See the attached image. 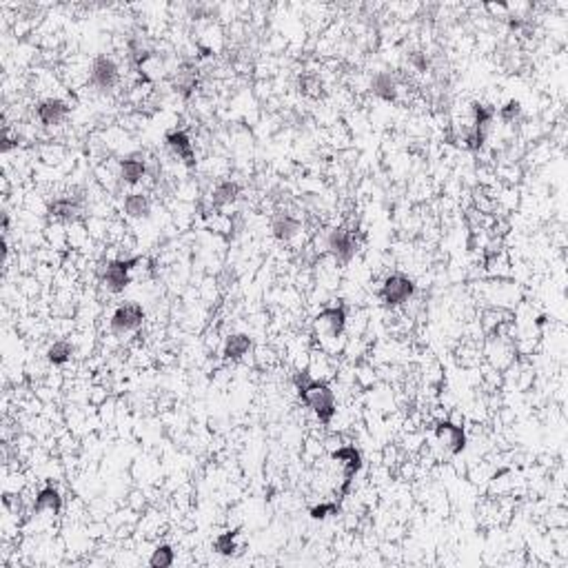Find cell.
I'll return each mask as SVG.
<instances>
[{
    "label": "cell",
    "mask_w": 568,
    "mask_h": 568,
    "mask_svg": "<svg viewBox=\"0 0 568 568\" xmlns=\"http://www.w3.org/2000/svg\"><path fill=\"white\" fill-rule=\"evenodd\" d=\"M80 202L71 196H65V198H58L51 202V207H49V213L60 220V222H73L78 215H80Z\"/></svg>",
    "instance_id": "cell-16"
},
{
    "label": "cell",
    "mask_w": 568,
    "mask_h": 568,
    "mask_svg": "<svg viewBox=\"0 0 568 568\" xmlns=\"http://www.w3.org/2000/svg\"><path fill=\"white\" fill-rule=\"evenodd\" d=\"M251 338L247 335V333H233V335H229L227 338V342H225V357L227 360H240V357H245L249 351H251Z\"/></svg>",
    "instance_id": "cell-19"
},
{
    "label": "cell",
    "mask_w": 568,
    "mask_h": 568,
    "mask_svg": "<svg viewBox=\"0 0 568 568\" xmlns=\"http://www.w3.org/2000/svg\"><path fill=\"white\" fill-rule=\"evenodd\" d=\"M145 322V309L138 302H127L123 307H118L111 315V331L116 335H125L131 331H138Z\"/></svg>",
    "instance_id": "cell-5"
},
{
    "label": "cell",
    "mask_w": 568,
    "mask_h": 568,
    "mask_svg": "<svg viewBox=\"0 0 568 568\" xmlns=\"http://www.w3.org/2000/svg\"><path fill=\"white\" fill-rule=\"evenodd\" d=\"M240 196V185L233 180H225V182H220V185L213 189L211 193V200H213V207H227L231 205V202H235Z\"/></svg>",
    "instance_id": "cell-20"
},
{
    "label": "cell",
    "mask_w": 568,
    "mask_h": 568,
    "mask_svg": "<svg viewBox=\"0 0 568 568\" xmlns=\"http://www.w3.org/2000/svg\"><path fill=\"white\" fill-rule=\"evenodd\" d=\"M293 382H295V389H298L300 400L313 411V415L324 426L331 424V420L338 413V407H335V395H333L329 384L311 380L307 373H298Z\"/></svg>",
    "instance_id": "cell-1"
},
{
    "label": "cell",
    "mask_w": 568,
    "mask_h": 568,
    "mask_svg": "<svg viewBox=\"0 0 568 568\" xmlns=\"http://www.w3.org/2000/svg\"><path fill=\"white\" fill-rule=\"evenodd\" d=\"M371 91L377 98L387 100V103H395V98H397V83H395V78L389 71L375 73L371 78Z\"/></svg>",
    "instance_id": "cell-14"
},
{
    "label": "cell",
    "mask_w": 568,
    "mask_h": 568,
    "mask_svg": "<svg viewBox=\"0 0 568 568\" xmlns=\"http://www.w3.org/2000/svg\"><path fill=\"white\" fill-rule=\"evenodd\" d=\"M333 460H338L342 464V469H344V484H342V489H340V499L349 493L351 489V482L355 480V475L360 473L362 469V453L355 449V446H342V449L333 451L331 453Z\"/></svg>",
    "instance_id": "cell-8"
},
{
    "label": "cell",
    "mask_w": 568,
    "mask_h": 568,
    "mask_svg": "<svg viewBox=\"0 0 568 568\" xmlns=\"http://www.w3.org/2000/svg\"><path fill=\"white\" fill-rule=\"evenodd\" d=\"M340 513V502H327V504H318L309 511V515L313 519H327L331 515H338Z\"/></svg>",
    "instance_id": "cell-25"
},
{
    "label": "cell",
    "mask_w": 568,
    "mask_h": 568,
    "mask_svg": "<svg viewBox=\"0 0 568 568\" xmlns=\"http://www.w3.org/2000/svg\"><path fill=\"white\" fill-rule=\"evenodd\" d=\"M60 511H63V497H60V493L54 489V486H47V489H43L36 495L34 513H54V515H58Z\"/></svg>",
    "instance_id": "cell-15"
},
{
    "label": "cell",
    "mask_w": 568,
    "mask_h": 568,
    "mask_svg": "<svg viewBox=\"0 0 568 568\" xmlns=\"http://www.w3.org/2000/svg\"><path fill=\"white\" fill-rule=\"evenodd\" d=\"M495 118V109L489 107V105H480V103H473V127L471 131L464 136V145L466 149L471 151H480L486 142V136L491 131V123Z\"/></svg>",
    "instance_id": "cell-4"
},
{
    "label": "cell",
    "mask_w": 568,
    "mask_h": 568,
    "mask_svg": "<svg viewBox=\"0 0 568 568\" xmlns=\"http://www.w3.org/2000/svg\"><path fill=\"white\" fill-rule=\"evenodd\" d=\"M91 83L100 91H111L120 83V67L109 56H98L91 65Z\"/></svg>",
    "instance_id": "cell-7"
},
{
    "label": "cell",
    "mask_w": 568,
    "mask_h": 568,
    "mask_svg": "<svg viewBox=\"0 0 568 568\" xmlns=\"http://www.w3.org/2000/svg\"><path fill=\"white\" fill-rule=\"evenodd\" d=\"M413 295H415V282L404 273L389 275L380 289V300L387 304V307H402V304L409 302Z\"/></svg>",
    "instance_id": "cell-3"
},
{
    "label": "cell",
    "mask_w": 568,
    "mask_h": 568,
    "mask_svg": "<svg viewBox=\"0 0 568 568\" xmlns=\"http://www.w3.org/2000/svg\"><path fill=\"white\" fill-rule=\"evenodd\" d=\"M125 213L133 220H145L151 215V202L145 193H129L123 202Z\"/></svg>",
    "instance_id": "cell-18"
},
{
    "label": "cell",
    "mask_w": 568,
    "mask_h": 568,
    "mask_svg": "<svg viewBox=\"0 0 568 568\" xmlns=\"http://www.w3.org/2000/svg\"><path fill=\"white\" fill-rule=\"evenodd\" d=\"M147 173V162L138 158V156H129L125 160H120V180L125 185H138V182L145 178Z\"/></svg>",
    "instance_id": "cell-13"
},
{
    "label": "cell",
    "mask_w": 568,
    "mask_h": 568,
    "mask_svg": "<svg viewBox=\"0 0 568 568\" xmlns=\"http://www.w3.org/2000/svg\"><path fill=\"white\" fill-rule=\"evenodd\" d=\"M238 533H240V529H233V531H225V533H220L218 537H215V542H213V551L218 553V555H222V557H231V555H235V551H238Z\"/></svg>",
    "instance_id": "cell-21"
},
{
    "label": "cell",
    "mask_w": 568,
    "mask_h": 568,
    "mask_svg": "<svg viewBox=\"0 0 568 568\" xmlns=\"http://www.w3.org/2000/svg\"><path fill=\"white\" fill-rule=\"evenodd\" d=\"M165 145L169 147V151L182 160L189 169L196 167V151H193V142L189 138L187 131H180V129H173L165 136Z\"/></svg>",
    "instance_id": "cell-9"
},
{
    "label": "cell",
    "mask_w": 568,
    "mask_h": 568,
    "mask_svg": "<svg viewBox=\"0 0 568 568\" xmlns=\"http://www.w3.org/2000/svg\"><path fill=\"white\" fill-rule=\"evenodd\" d=\"M71 107L65 103V100H58V98H49L45 103H40L36 113H38V120L47 127H56L60 123H65L67 116H69Z\"/></svg>",
    "instance_id": "cell-10"
},
{
    "label": "cell",
    "mask_w": 568,
    "mask_h": 568,
    "mask_svg": "<svg viewBox=\"0 0 568 568\" xmlns=\"http://www.w3.org/2000/svg\"><path fill=\"white\" fill-rule=\"evenodd\" d=\"M140 258H129V260H109L100 267L98 275L103 287L109 293H123L131 284V271L140 265Z\"/></svg>",
    "instance_id": "cell-2"
},
{
    "label": "cell",
    "mask_w": 568,
    "mask_h": 568,
    "mask_svg": "<svg viewBox=\"0 0 568 568\" xmlns=\"http://www.w3.org/2000/svg\"><path fill=\"white\" fill-rule=\"evenodd\" d=\"M71 355H73V347H71V342H67V340H58L47 349V360L51 364H56V367H63V364H67L71 360Z\"/></svg>",
    "instance_id": "cell-22"
},
{
    "label": "cell",
    "mask_w": 568,
    "mask_h": 568,
    "mask_svg": "<svg viewBox=\"0 0 568 568\" xmlns=\"http://www.w3.org/2000/svg\"><path fill=\"white\" fill-rule=\"evenodd\" d=\"M327 249L335 258V262H340V265H349V262L355 258V251H357V242H355L353 231L342 229V227L333 229L327 235Z\"/></svg>",
    "instance_id": "cell-6"
},
{
    "label": "cell",
    "mask_w": 568,
    "mask_h": 568,
    "mask_svg": "<svg viewBox=\"0 0 568 568\" xmlns=\"http://www.w3.org/2000/svg\"><path fill=\"white\" fill-rule=\"evenodd\" d=\"M302 229V222L298 218H293L291 213H280L273 220V235L282 242H289L291 238H295Z\"/></svg>",
    "instance_id": "cell-17"
},
{
    "label": "cell",
    "mask_w": 568,
    "mask_h": 568,
    "mask_svg": "<svg viewBox=\"0 0 568 568\" xmlns=\"http://www.w3.org/2000/svg\"><path fill=\"white\" fill-rule=\"evenodd\" d=\"M435 435L440 442L446 444V449H449L451 455H460L466 449V433L462 426L453 422H440L435 426Z\"/></svg>",
    "instance_id": "cell-11"
},
{
    "label": "cell",
    "mask_w": 568,
    "mask_h": 568,
    "mask_svg": "<svg viewBox=\"0 0 568 568\" xmlns=\"http://www.w3.org/2000/svg\"><path fill=\"white\" fill-rule=\"evenodd\" d=\"M315 324L327 331L331 338H340L347 329V309L344 307H329L318 313Z\"/></svg>",
    "instance_id": "cell-12"
},
{
    "label": "cell",
    "mask_w": 568,
    "mask_h": 568,
    "mask_svg": "<svg viewBox=\"0 0 568 568\" xmlns=\"http://www.w3.org/2000/svg\"><path fill=\"white\" fill-rule=\"evenodd\" d=\"M519 113H522V105L517 103V100H511V103H506L499 109V118H502V123H506V125L515 123V120L519 118Z\"/></svg>",
    "instance_id": "cell-26"
},
{
    "label": "cell",
    "mask_w": 568,
    "mask_h": 568,
    "mask_svg": "<svg viewBox=\"0 0 568 568\" xmlns=\"http://www.w3.org/2000/svg\"><path fill=\"white\" fill-rule=\"evenodd\" d=\"M173 562H176V553H173V549L169 544L158 546V549L153 551V555L149 557V566H153V568H169Z\"/></svg>",
    "instance_id": "cell-23"
},
{
    "label": "cell",
    "mask_w": 568,
    "mask_h": 568,
    "mask_svg": "<svg viewBox=\"0 0 568 568\" xmlns=\"http://www.w3.org/2000/svg\"><path fill=\"white\" fill-rule=\"evenodd\" d=\"M196 83H198V80H196V71L182 69V71H178V76L173 80V87H176V91H180L185 98H189L191 91L196 89Z\"/></svg>",
    "instance_id": "cell-24"
}]
</instances>
